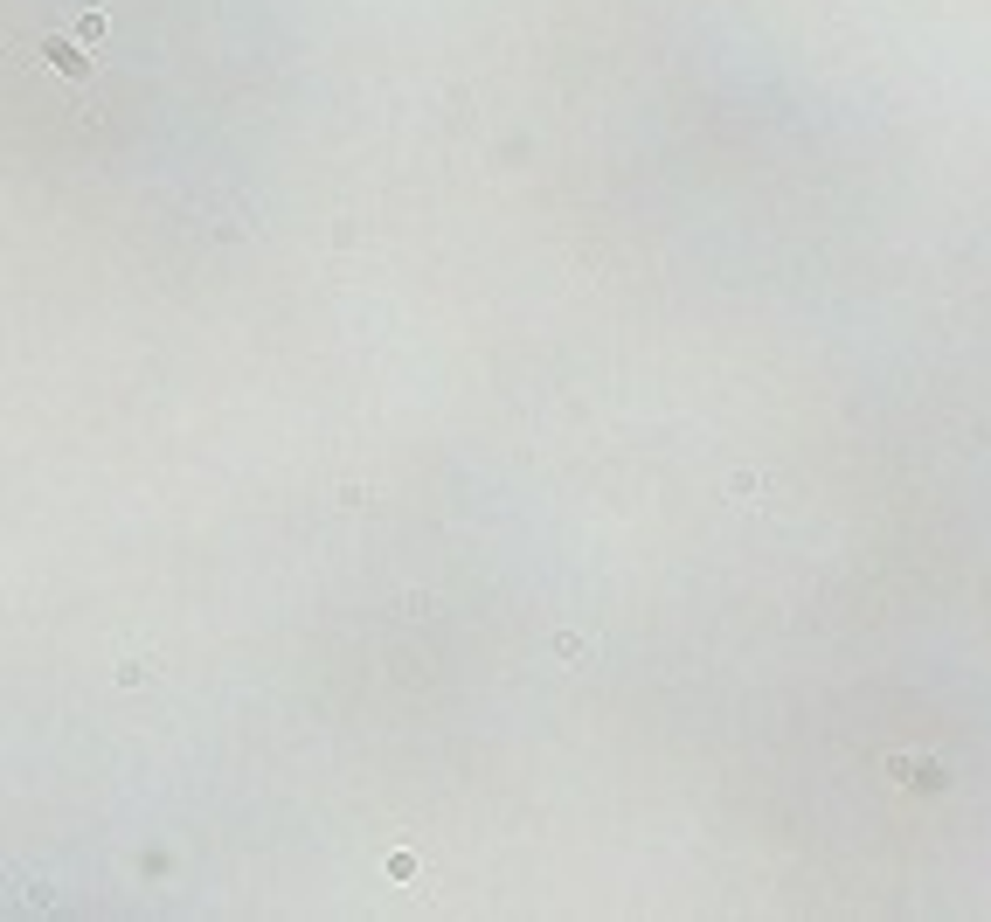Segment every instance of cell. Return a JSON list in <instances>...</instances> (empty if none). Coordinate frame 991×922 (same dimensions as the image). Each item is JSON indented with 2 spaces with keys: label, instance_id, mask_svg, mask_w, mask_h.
Instances as JSON below:
<instances>
[{
  "label": "cell",
  "instance_id": "cell-3",
  "mask_svg": "<svg viewBox=\"0 0 991 922\" xmlns=\"http://www.w3.org/2000/svg\"><path fill=\"white\" fill-rule=\"evenodd\" d=\"M763 486H770V478H763L756 465H742V472H728V500L735 506H763Z\"/></svg>",
  "mask_w": 991,
  "mask_h": 922
},
{
  "label": "cell",
  "instance_id": "cell-4",
  "mask_svg": "<svg viewBox=\"0 0 991 922\" xmlns=\"http://www.w3.org/2000/svg\"><path fill=\"white\" fill-rule=\"evenodd\" d=\"M555 659H569V666H590V659H597V638H582V632H555Z\"/></svg>",
  "mask_w": 991,
  "mask_h": 922
},
{
  "label": "cell",
  "instance_id": "cell-1",
  "mask_svg": "<svg viewBox=\"0 0 991 922\" xmlns=\"http://www.w3.org/2000/svg\"><path fill=\"white\" fill-rule=\"evenodd\" d=\"M42 63H49L56 77H70V83H83L90 70H98L90 42H77V35H49V42H42Z\"/></svg>",
  "mask_w": 991,
  "mask_h": 922
},
{
  "label": "cell",
  "instance_id": "cell-2",
  "mask_svg": "<svg viewBox=\"0 0 991 922\" xmlns=\"http://www.w3.org/2000/svg\"><path fill=\"white\" fill-rule=\"evenodd\" d=\"M887 770H894L901 784H922V790L943 784V756H909V749H894V756H887Z\"/></svg>",
  "mask_w": 991,
  "mask_h": 922
},
{
  "label": "cell",
  "instance_id": "cell-6",
  "mask_svg": "<svg viewBox=\"0 0 991 922\" xmlns=\"http://www.w3.org/2000/svg\"><path fill=\"white\" fill-rule=\"evenodd\" d=\"M153 680H159L153 659H125V666H118V686H153Z\"/></svg>",
  "mask_w": 991,
  "mask_h": 922
},
{
  "label": "cell",
  "instance_id": "cell-5",
  "mask_svg": "<svg viewBox=\"0 0 991 922\" xmlns=\"http://www.w3.org/2000/svg\"><path fill=\"white\" fill-rule=\"evenodd\" d=\"M70 35H77V42H90V49H98V42H105V35H111V22H105V14H98V7H83L77 22H70Z\"/></svg>",
  "mask_w": 991,
  "mask_h": 922
}]
</instances>
